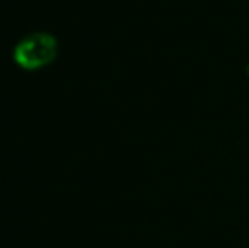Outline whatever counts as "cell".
<instances>
[{"instance_id":"cell-1","label":"cell","mask_w":249,"mask_h":248,"mask_svg":"<svg viewBox=\"0 0 249 248\" xmlns=\"http://www.w3.org/2000/svg\"><path fill=\"white\" fill-rule=\"evenodd\" d=\"M56 57H58V39L44 31L24 36L12 51L14 63L27 72H36L51 65Z\"/></svg>"}]
</instances>
